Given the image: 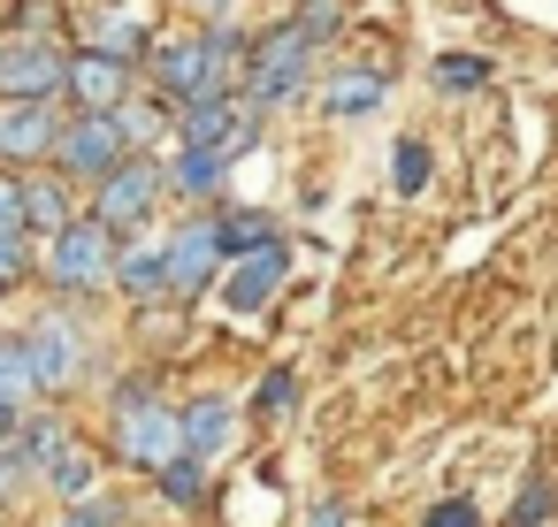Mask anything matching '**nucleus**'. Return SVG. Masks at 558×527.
<instances>
[{
  "mask_svg": "<svg viewBox=\"0 0 558 527\" xmlns=\"http://www.w3.org/2000/svg\"><path fill=\"white\" fill-rule=\"evenodd\" d=\"M54 291H100L108 275H116V245H108V222L93 215V222H70V230H54Z\"/></svg>",
  "mask_w": 558,
  "mask_h": 527,
  "instance_id": "nucleus-4",
  "label": "nucleus"
},
{
  "mask_svg": "<svg viewBox=\"0 0 558 527\" xmlns=\"http://www.w3.org/2000/svg\"><path fill=\"white\" fill-rule=\"evenodd\" d=\"M428 169H436V161H428V146H421V138H405V146L390 154V184H398L405 199H413V192L428 184Z\"/></svg>",
  "mask_w": 558,
  "mask_h": 527,
  "instance_id": "nucleus-19",
  "label": "nucleus"
},
{
  "mask_svg": "<svg viewBox=\"0 0 558 527\" xmlns=\"http://www.w3.org/2000/svg\"><path fill=\"white\" fill-rule=\"evenodd\" d=\"M291 397H299V375H291V367H276V375L260 382V397H253V413H260V420H283V405H291Z\"/></svg>",
  "mask_w": 558,
  "mask_h": 527,
  "instance_id": "nucleus-23",
  "label": "nucleus"
},
{
  "mask_svg": "<svg viewBox=\"0 0 558 527\" xmlns=\"http://www.w3.org/2000/svg\"><path fill=\"white\" fill-rule=\"evenodd\" d=\"M24 390H39V382H32V359H24V344H0V397L16 405Z\"/></svg>",
  "mask_w": 558,
  "mask_h": 527,
  "instance_id": "nucleus-24",
  "label": "nucleus"
},
{
  "mask_svg": "<svg viewBox=\"0 0 558 527\" xmlns=\"http://www.w3.org/2000/svg\"><path fill=\"white\" fill-rule=\"evenodd\" d=\"M543 512H550V489H543V481H527V489H520V504H512V527H535Z\"/></svg>",
  "mask_w": 558,
  "mask_h": 527,
  "instance_id": "nucleus-29",
  "label": "nucleus"
},
{
  "mask_svg": "<svg viewBox=\"0 0 558 527\" xmlns=\"http://www.w3.org/2000/svg\"><path fill=\"white\" fill-rule=\"evenodd\" d=\"M421 527H482V512H474L466 497H444V504H436V512H428Z\"/></svg>",
  "mask_w": 558,
  "mask_h": 527,
  "instance_id": "nucleus-27",
  "label": "nucleus"
},
{
  "mask_svg": "<svg viewBox=\"0 0 558 527\" xmlns=\"http://www.w3.org/2000/svg\"><path fill=\"white\" fill-rule=\"evenodd\" d=\"M62 123H54V100H9L0 108V161H39L54 154Z\"/></svg>",
  "mask_w": 558,
  "mask_h": 527,
  "instance_id": "nucleus-11",
  "label": "nucleus"
},
{
  "mask_svg": "<svg viewBox=\"0 0 558 527\" xmlns=\"http://www.w3.org/2000/svg\"><path fill=\"white\" fill-rule=\"evenodd\" d=\"M39 474H47V481H54L62 497H93V481H100V466H93V451H77V443H62V451H54V458H47Z\"/></svg>",
  "mask_w": 558,
  "mask_h": 527,
  "instance_id": "nucleus-16",
  "label": "nucleus"
},
{
  "mask_svg": "<svg viewBox=\"0 0 558 527\" xmlns=\"http://www.w3.org/2000/svg\"><path fill=\"white\" fill-rule=\"evenodd\" d=\"M0 443H16V405L0 397Z\"/></svg>",
  "mask_w": 558,
  "mask_h": 527,
  "instance_id": "nucleus-32",
  "label": "nucleus"
},
{
  "mask_svg": "<svg viewBox=\"0 0 558 527\" xmlns=\"http://www.w3.org/2000/svg\"><path fill=\"white\" fill-rule=\"evenodd\" d=\"M306 527H344V504H322V512H314Z\"/></svg>",
  "mask_w": 558,
  "mask_h": 527,
  "instance_id": "nucleus-31",
  "label": "nucleus"
},
{
  "mask_svg": "<svg viewBox=\"0 0 558 527\" xmlns=\"http://www.w3.org/2000/svg\"><path fill=\"white\" fill-rule=\"evenodd\" d=\"M24 275V237H0V291H16Z\"/></svg>",
  "mask_w": 558,
  "mask_h": 527,
  "instance_id": "nucleus-30",
  "label": "nucleus"
},
{
  "mask_svg": "<svg viewBox=\"0 0 558 527\" xmlns=\"http://www.w3.org/2000/svg\"><path fill=\"white\" fill-rule=\"evenodd\" d=\"M62 77H70V54H54L47 39H16L0 54V93L9 100H54Z\"/></svg>",
  "mask_w": 558,
  "mask_h": 527,
  "instance_id": "nucleus-8",
  "label": "nucleus"
},
{
  "mask_svg": "<svg viewBox=\"0 0 558 527\" xmlns=\"http://www.w3.org/2000/svg\"><path fill=\"white\" fill-rule=\"evenodd\" d=\"M24 359H32V382H39V390H70L77 367H85V336H77L70 321L47 314V321L24 336Z\"/></svg>",
  "mask_w": 558,
  "mask_h": 527,
  "instance_id": "nucleus-10",
  "label": "nucleus"
},
{
  "mask_svg": "<svg viewBox=\"0 0 558 527\" xmlns=\"http://www.w3.org/2000/svg\"><path fill=\"white\" fill-rule=\"evenodd\" d=\"M230 413H238L230 397H199V405H184V451H199V458L222 451V443H230Z\"/></svg>",
  "mask_w": 558,
  "mask_h": 527,
  "instance_id": "nucleus-15",
  "label": "nucleus"
},
{
  "mask_svg": "<svg viewBox=\"0 0 558 527\" xmlns=\"http://www.w3.org/2000/svg\"><path fill=\"white\" fill-rule=\"evenodd\" d=\"M306 62H314V32H306V24H283V32L260 47L245 100H253V108H283V100H299V85H306Z\"/></svg>",
  "mask_w": 558,
  "mask_h": 527,
  "instance_id": "nucleus-3",
  "label": "nucleus"
},
{
  "mask_svg": "<svg viewBox=\"0 0 558 527\" xmlns=\"http://www.w3.org/2000/svg\"><path fill=\"white\" fill-rule=\"evenodd\" d=\"M32 222H24V184H9L0 176V237H24Z\"/></svg>",
  "mask_w": 558,
  "mask_h": 527,
  "instance_id": "nucleus-26",
  "label": "nucleus"
},
{
  "mask_svg": "<svg viewBox=\"0 0 558 527\" xmlns=\"http://www.w3.org/2000/svg\"><path fill=\"white\" fill-rule=\"evenodd\" d=\"M436 85H451V93L489 85V62H474V54H444V62H436Z\"/></svg>",
  "mask_w": 558,
  "mask_h": 527,
  "instance_id": "nucleus-25",
  "label": "nucleus"
},
{
  "mask_svg": "<svg viewBox=\"0 0 558 527\" xmlns=\"http://www.w3.org/2000/svg\"><path fill=\"white\" fill-rule=\"evenodd\" d=\"M322 108H329V115H375V108H383V77H375V70H337V77L322 85Z\"/></svg>",
  "mask_w": 558,
  "mask_h": 527,
  "instance_id": "nucleus-13",
  "label": "nucleus"
},
{
  "mask_svg": "<svg viewBox=\"0 0 558 527\" xmlns=\"http://www.w3.org/2000/svg\"><path fill=\"white\" fill-rule=\"evenodd\" d=\"M123 413V428H116V451L131 458V466H161V458H177L184 451V413L177 405H161V397H146V390H123L116 397Z\"/></svg>",
  "mask_w": 558,
  "mask_h": 527,
  "instance_id": "nucleus-1",
  "label": "nucleus"
},
{
  "mask_svg": "<svg viewBox=\"0 0 558 527\" xmlns=\"http://www.w3.org/2000/svg\"><path fill=\"white\" fill-rule=\"evenodd\" d=\"M93 47L131 62V54H138V24H131V16H100V24H93Z\"/></svg>",
  "mask_w": 558,
  "mask_h": 527,
  "instance_id": "nucleus-22",
  "label": "nucleus"
},
{
  "mask_svg": "<svg viewBox=\"0 0 558 527\" xmlns=\"http://www.w3.org/2000/svg\"><path fill=\"white\" fill-rule=\"evenodd\" d=\"M177 138H184V146L238 154V146H253V115H245L230 93H199V100H184V123H177Z\"/></svg>",
  "mask_w": 558,
  "mask_h": 527,
  "instance_id": "nucleus-7",
  "label": "nucleus"
},
{
  "mask_svg": "<svg viewBox=\"0 0 558 527\" xmlns=\"http://www.w3.org/2000/svg\"><path fill=\"white\" fill-rule=\"evenodd\" d=\"M116 519H123V512H116L108 497H77V512H70L62 527H116Z\"/></svg>",
  "mask_w": 558,
  "mask_h": 527,
  "instance_id": "nucleus-28",
  "label": "nucleus"
},
{
  "mask_svg": "<svg viewBox=\"0 0 558 527\" xmlns=\"http://www.w3.org/2000/svg\"><path fill=\"white\" fill-rule=\"evenodd\" d=\"M222 245H230V253L276 245V222H268V215H222Z\"/></svg>",
  "mask_w": 558,
  "mask_h": 527,
  "instance_id": "nucleus-20",
  "label": "nucleus"
},
{
  "mask_svg": "<svg viewBox=\"0 0 558 527\" xmlns=\"http://www.w3.org/2000/svg\"><path fill=\"white\" fill-rule=\"evenodd\" d=\"M116 283H123V298H161V291H169V268H161V260H123Z\"/></svg>",
  "mask_w": 558,
  "mask_h": 527,
  "instance_id": "nucleus-21",
  "label": "nucleus"
},
{
  "mask_svg": "<svg viewBox=\"0 0 558 527\" xmlns=\"http://www.w3.org/2000/svg\"><path fill=\"white\" fill-rule=\"evenodd\" d=\"M222 260H230V245H222V222H177V237H169V253H161V268H169V291H177V298L207 291Z\"/></svg>",
  "mask_w": 558,
  "mask_h": 527,
  "instance_id": "nucleus-5",
  "label": "nucleus"
},
{
  "mask_svg": "<svg viewBox=\"0 0 558 527\" xmlns=\"http://www.w3.org/2000/svg\"><path fill=\"white\" fill-rule=\"evenodd\" d=\"M283 268H291V253H283V237L276 245H253V253H230V275H222V306L230 314H260L276 291H283Z\"/></svg>",
  "mask_w": 558,
  "mask_h": 527,
  "instance_id": "nucleus-6",
  "label": "nucleus"
},
{
  "mask_svg": "<svg viewBox=\"0 0 558 527\" xmlns=\"http://www.w3.org/2000/svg\"><path fill=\"white\" fill-rule=\"evenodd\" d=\"M24 222L47 230V237L70 230V222H77V215H70V192H62V184H24Z\"/></svg>",
  "mask_w": 558,
  "mask_h": 527,
  "instance_id": "nucleus-17",
  "label": "nucleus"
},
{
  "mask_svg": "<svg viewBox=\"0 0 558 527\" xmlns=\"http://www.w3.org/2000/svg\"><path fill=\"white\" fill-rule=\"evenodd\" d=\"M154 474H161V489H169L177 504H199V489H207V474H199V451H177V458H161Z\"/></svg>",
  "mask_w": 558,
  "mask_h": 527,
  "instance_id": "nucleus-18",
  "label": "nucleus"
},
{
  "mask_svg": "<svg viewBox=\"0 0 558 527\" xmlns=\"http://www.w3.org/2000/svg\"><path fill=\"white\" fill-rule=\"evenodd\" d=\"M123 146H131V131H123V115L116 108H85L77 123H62V138H54V161L70 169V176H108L116 161H123Z\"/></svg>",
  "mask_w": 558,
  "mask_h": 527,
  "instance_id": "nucleus-2",
  "label": "nucleus"
},
{
  "mask_svg": "<svg viewBox=\"0 0 558 527\" xmlns=\"http://www.w3.org/2000/svg\"><path fill=\"white\" fill-rule=\"evenodd\" d=\"M161 199V169L154 161H116L108 176H100V222L108 230H131V222H146V207Z\"/></svg>",
  "mask_w": 558,
  "mask_h": 527,
  "instance_id": "nucleus-9",
  "label": "nucleus"
},
{
  "mask_svg": "<svg viewBox=\"0 0 558 527\" xmlns=\"http://www.w3.org/2000/svg\"><path fill=\"white\" fill-rule=\"evenodd\" d=\"M62 93H70L77 108H123V54H100V47L70 54V77H62Z\"/></svg>",
  "mask_w": 558,
  "mask_h": 527,
  "instance_id": "nucleus-12",
  "label": "nucleus"
},
{
  "mask_svg": "<svg viewBox=\"0 0 558 527\" xmlns=\"http://www.w3.org/2000/svg\"><path fill=\"white\" fill-rule=\"evenodd\" d=\"M222 169H230V154H215V146H177V192H192V199H215L222 192Z\"/></svg>",
  "mask_w": 558,
  "mask_h": 527,
  "instance_id": "nucleus-14",
  "label": "nucleus"
}]
</instances>
